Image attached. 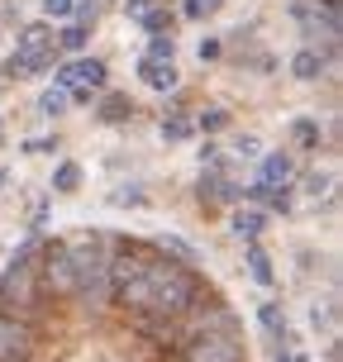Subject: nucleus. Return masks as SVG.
<instances>
[{
    "label": "nucleus",
    "mask_w": 343,
    "mask_h": 362,
    "mask_svg": "<svg viewBox=\"0 0 343 362\" xmlns=\"http://www.w3.org/2000/svg\"><path fill=\"white\" fill-rule=\"evenodd\" d=\"M325 5V15H339V0H315V10Z\"/></svg>",
    "instance_id": "24"
},
{
    "label": "nucleus",
    "mask_w": 343,
    "mask_h": 362,
    "mask_svg": "<svg viewBox=\"0 0 343 362\" xmlns=\"http://www.w3.org/2000/svg\"><path fill=\"white\" fill-rule=\"evenodd\" d=\"M38 105L48 110V115H62V110H67V90L48 86V90H43V95H38Z\"/></svg>",
    "instance_id": "16"
},
{
    "label": "nucleus",
    "mask_w": 343,
    "mask_h": 362,
    "mask_svg": "<svg viewBox=\"0 0 343 362\" xmlns=\"http://www.w3.org/2000/svg\"><path fill=\"white\" fill-rule=\"evenodd\" d=\"M205 57H219V43H215V38H205V43H200V62H205Z\"/></svg>",
    "instance_id": "22"
},
{
    "label": "nucleus",
    "mask_w": 343,
    "mask_h": 362,
    "mask_svg": "<svg viewBox=\"0 0 343 362\" xmlns=\"http://www.w3.org/2000/svg\"><path fill=\"white\" fill-rule=\"evenodd\" d=\"M5 181H10V172H5V167H0V191H5Z\"/></svg>",
    "instance_id": "25"
},
{
    "label": "nucleus",
    "mask_w": 343,
    "mask_h": 362,
    "mask_svg": "<svg viewBox=\"0 0 343 362\" xmlns=\"http://www.w3.org/2000/svg\"><path fill=\"white\" fill-rule=\"evenodd\" d=\"M139 81L153 90H172L177 86V62H158V57H144L139 62Z\"/></svg>",
    "instance_id": "4"
},
{
    "label": "nucleus",
    "mask_w": 343,
    "mask_h": 362,
    "mask_svg": "<svg viewBox=\"0 0 343 362\" xmlns=\"http://www.w3.org/2000/svg\"><path fill=\"white\" fill-rule=\"evenodd\" d=\"M129 115H134V100H129V95H115V90H110L105 100H100V119H105V124H124Z\"/></svg>",
    "instance_id": "7"
},
{
    "label": "nucleus",
    "mask_w": 343,
    "mask_h": 362,
    "mask_svg": "<svg viewBox=\"0 0 343 362\" xmlns=\"http://www.w3.org/2000/svg\"><path fill=\"white\" fill-rule=\"evenodd\" d=\"M0 362H253L243 315L177 243L38 234L0 272Z\"/></svg>",
    "instance_id": "1"
},
{
    "label": "nucleus",
    "mask_w": 343,
    "mask_h": 362,
    "mask_svg": "<svg viewBox=\"0 0 343 362\" xmlns=\"http://www.w3.org/2000/svg\"><path fill=\"white\" fill-rule=\"evenodd\" d=\"M200 129L205 134H219V129H229V115L224 110H210V115H200Z\"/></svg>",
    "instance_id": "18"
},
{
    "label": "nucleus",
    "mask_w": 343,
    "mask_h": 362,
    "mask_svg": "<svg viewBox=\"0 0 343 362\" xmlns=\"http://www.w3.org/2000/svg\"><path fill=\"white\" fill-rule=\"evenodd\" d=\"M191 119L186 115H172V119H163V139H172V144H181V139H191Z\"/></svg>",
    "instance_id": "15"
},
{
    "label": "nucleus",
    "mask_w": 343,
    "mask_h": 362,
    "mask_svg": "<svg viewBox=\"0 0 343 362\" xmlns=\"http://www.w3.org/2000/svg\"><path fill=\"white\" fill-rule=\"evenodd\" d=\"M86 38H91V24H81V19H76V24H67V29H62V38H57V43H62V48H86Z\"/></svg>",
    "instance_id": "13"
},
{
    "label": "nucleus",
    "mask_w": 343,
    "mask_h": 362,
    "mask_svg": "<svg viewBox=\"0 0 343 362\" xmlns=\"http://www.w3.org/2000/svg\"><path fill=\"white\" fill-rule=\"evenodd\" d=\"M139 24H144V34H148V38L172 34V29H177V10H172V5H158V10H148Z\"/></svg>",
    "instance_id": "6"
},
{
    "label": "nucleus",
    "mask_w": 343,
    "mask_h": 362,
    "mask_svg": "<svg viewBox=\"0 0 343 362\" xmlns=\"http://www.w3.org/2000/svg\"><path fill=\"white\" fill-rule=\"evenodd\" d=\"M148 10H153V5H148V0H124V15H129V19H144Z\"/></svg>",
    "instance_id": "21"
},
{
    "label": "nucleus",
    "mask_w": 343,
    "mask_h": 362,
    "mask_svg": "<svg viewBox=\"0 0 343 362\" xmlns=\"http://www.w3.org/2000/svg\"><path fill=\"white\" fill-rule=\"evenodd\" d=\"M262 229H267V215H262V210H238V215H234V234L257 238Z\"/></svg>",
    "instance_id": "10"
},
{
    "label": "nucleus",
    "mask_w": 343,
    "mask_h": 362,
    "mask_svg": "<svg viewBox=\"0 0 343 362\" xmlns=\"http://www.w3.org/2000/svg\"><path fill=\"white\" fill-rule=\"evenodd\" d=\"M105 62L100 57H72V62H62L57 67V90H67V95H76V90H86V95H95V90L105 86Z\"/></svg>",
    "instance_id": "2"
},
{
    "label": "nucleus",
    "mask_w": 343,
    "mask_h": 362,
    "mask_svg": "<svg viewBox=\"0 0 343 362\" xmlns=\"http://www.w3.org/2000/svg\"><path fill=\"white\" fill-rule=\"evenodd\" d=\"M144 57H158V62H172L177 57V43H172V34H158V38H148V53Z\"/></svg>",
    "instance_id": "14"
},
{
    "label": "nucleus",
    "mask_w": 343,
    "mask_h": 362,
    "mask_svg": "<svg viewBox=\"0 0 343 362\" xmlns=\"http://www.w3.org/2000/svg\"><path fill=\"white\" fill-rule=\"evenodd\" d=\"M310 181V191H315V196H320V191H329V177H320V172H315V177H306Z\"/></svg>",
    "instance_id": "23"
},
{
    "label": "nucleus",
    "mask_w": 343,
    "mask_h": 362,
    "mask_svg": "<svg viewBox=\"0 0 343 362\" xmlns=\"http://www.w3.org/2000/svg\"><path fill=\"white\" fill-rule=\"evenodd\" d=\"M72 5H76V0H43V15H48V19H67V15H72Z\"/></svg>",
    "instance_id": "19"
},
{
    "label": "nucleus",
    "mask_w": 343,
    "mask_h": 362,
    "mask_svg": "<svg viewBox=\"0 0 343 362\" xmlns=\"http://www.w3.org/2000/svg\"><path fill=\"white\" fill-rule=\"evenodd\" d=\"M76 186H81V167H76V163H62L53 172V191H57V196H72Z\"/></svg>",
    "instance_id": "11"
},
{
    "label": "nucleus",
    "mask_w": 343,
    "mask_h": 362,
    "mask_svg": "<svg viewBox=\"0 0 343 362\" xmlns=\"http://www.w3.org/2000/svg\"><path fill=\"white\" fill-rule=\"evenodd\" d=\"M181 10H186L191 19H205V15H215V10H219V0H186Z\"/></svg>",
    "instance_id": "17"
},
{
    "label": "nucleus",
    "mask_w": 343,
    "mask_h": 362,
    "mask_svg": "<svg viewBox=\"0 0 343 362\" xmlns=\"http://www.w3.org/2000/svg\"><path fill=\"white\" fill-rule=\"evenodd\" d=\"M248 272L257 276V286H272V276H277V272H272V257H267V248H262V243H253V248H248Z\"/></svg>",
    "instance_id": "8"
},
{
    "label": "nucleus",
    "mask_w": 343,
    "mask_h": 362,
    "mask_svg": "<svg viewBox=\"0 0 343 362\" xmlns=\"http://www.w3.org/2000/svg\"><path fill=\"white\" fill-rule=\"evenodd\" d=\"M291 139L301 148H320V124H315V119H296V124H291Z\"/></svg>",
    "instance_id": "12"
},
{
    "label": "nucleus",
    "mask_w": 343,
    "mask_h": 362,
    "mask_svg": "<svg viewBox=\"0 0 343 362\" xmlns=\"http://www.w3.org/2000/svg\"><path fill=\"white\" fill-rule=\"evenodd\" d=\"M267 205L277 210V215H286V210H291V196H286V191H267Z\"/></svg>",
    "instance_id": "20"
},
{
    "label": "nucleus",
    "mask_w": 343,
    "mask_h": 362,
    "mask_svg": "<svg viewBox=\"0 0 343 362\" xmlns=\"http://www.w3.org/2000/svg\"><path fill=\"white\" fill-rule=\"evenodd\" d=\"M291 72L301 76V81H315V76L325 72V57L315 53V48H306V53H296V62H291Z\"/></svg>",
    "instance_id": "9"
},
{
    "label": "nucleus",
    "mask_w": 343,
    "mask_h": 362,
    "mask_svg": "<svg viewBox=\"0 0 343 362\" xmlns=\"http://www.w3.org/2000/svg\"><path fill=\"white\" fill-rule=\"evenodd\" d=\"M291 177H296V163H291L286 153H267V158H262V167H257V181H262L267 191H286Z\"/></svg>",
    "instance_id": "3"
},
{
    "label": "nucleus",
    "mask_w": 343,
    "mask_h": 362,
    "mask_svg": "<svg viewBox=\"0 0 343 362\" xmlns=\"http://www.w3.org/2000/svg\"><path fill=\"white\" fill-rule=\"evenodd\" d=\"M257 325H262V329L272 334V339H277V348L286 344V310L277 305V300H267V305L257 310Z\"/></svg>",
    "instance_id": "5"
}]
</instances>
